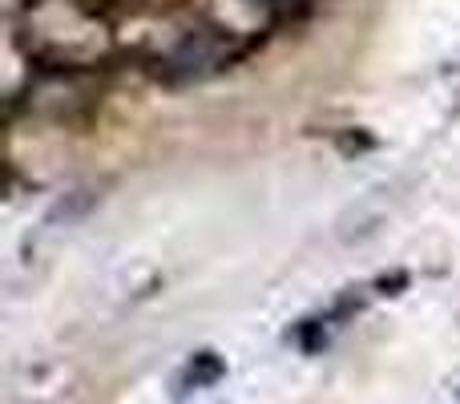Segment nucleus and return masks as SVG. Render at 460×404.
Here are the masks:
<instances>
[{"label":"nucleus","instance_id":"obj_4","mask_svg":"<svg viewBox=\"0 0 460 404\" xmlns=\"http://www.w3.org/2000/svg\"><path fill=\"white\" fill-rule=\"evenodd\" d=\"M262 4H270V8H283V4H291V0H262Z\"/></svg>","mask_w":460,"mask_h":404},{"label":"nucleus","instance_id":"obj_3","mask_svg":"<svg viewBox=\"0 0 460 404\" xmlns=\"http://www.w3.org/2000/svg\"><path fill=\"white\" fill-rule=\"evenodd\" d=\"M372 146H376L372 138H351V134H348V138L340 142V150H372Z\"/></svg>","mask_w":460,"mask_h":404},{"label":"nucleus","instance_id":"obj_2","mask_svg":"<svg viewBox=\"0 0 460 404\" xmlns=\"http://www.w3.org/2000/svg\"><path fill=\"white\" fill-rule=\"evenodd\" d=\"M223 373H226V364L215 356V352H199V356L186 364V373H182V389H210L215 381H223Z\"/></svg>","mask_w":460,"mask_h":404},{"label":"nucleus","instance_id":"obj_1","mask_svg":"<svg viewBox=\"0 0 460 404\" xmlns=\"http://www.w3.org/2000/svg\"><path fill=\"white\" fill-rule=\"evenodd\" d=\"M230 32L218 37V32H190L182 45H174L166 57L158 61V77L170 81V85H186V81H202L210 73H218L223 65L234 61L243 49H230Z\"/></svg>","mask_w":460,"mask_h":404}]
</instances>
